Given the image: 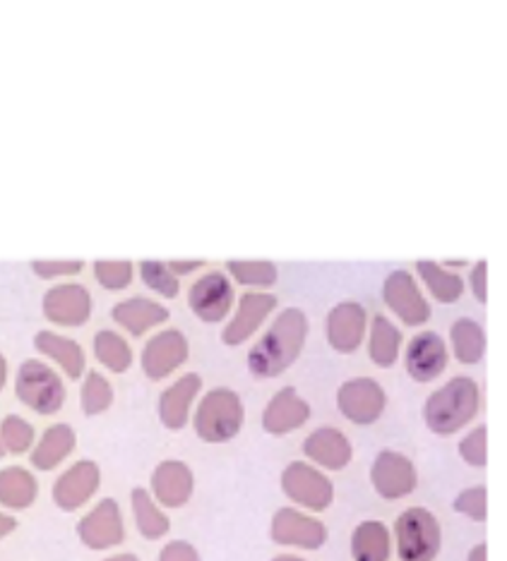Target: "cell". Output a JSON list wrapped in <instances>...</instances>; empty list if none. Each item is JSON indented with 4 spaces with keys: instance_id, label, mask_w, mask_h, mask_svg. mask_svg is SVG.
Masks as SVG:
<instances>
[{
    "instance_id": "17",
    "label": "cell",
    "mask_w": 507,
    "mask_h": 561,
    "mask_svg": "<svg viewBox=\"0 0 507 561\" xmlns=\"http://www.w3.org/2000/svg\"><path fill=\"white\" fill-rule=\"evenodd\" d=\"M151 496L159 506L167 508H181L190 502L195 490V476L190 470L188 463L176 461V458H169V461H161L155 470H151Z\"/></svg>"
},
{
    "instance_id": "27",
    "label": "cell",
    "mask_w": 507,
    "mask_h": 561,
    "mask_svg": "<svg viewBox=\"0 0 507 561\" xmlns=\"http://www.w3.org/2000/svg\"><path fill=\"white\" fill-rule=\"evenodd\" d=\"M392 535L385 523L363 520L351 533V559L353 561H390Z\"/></svg>"
},
{
    "instance_id": "32",
    "label": "cell",
    "mask_w": 507,
    "mask_h": 561,
    "mask_svg": "<svg viewBox=\"0 0 507 561\" xmlns=\"http://www.w3.org/2000/svg\"><path fill=\"white\" fill-rule=\"evenodd\" d=\"M94 355L97 360L111 369L113 375L128 373L133 365V348L131 343L125 341L119 331L113 329H101L94 336Z\"/></svg>"
},
{
    "instance_id": "3",
    "label": "cell",
    "mask_w": 507,
    "mask_h": 561,
    "mask_svg": "<svg viewBox=\"0 0 507 561\" xmlns=\"http://www.w3.org/2000/svg\"><path fill=\"white\" fill-rule=\"evenodd\" d=\"M246 420V408L234 389H212L198 403L193 417L195 435L207 444L232 442Z\"/></svg>"
},
{
    "instance_id": "50",
    "label": "cell",
    "mask_w": 507,
    "mask_h": 561,
    "mask_svg": "<svg viewBox=\"0 0 507 561\" xmlns=\"http://www.w3.org/2000/svg\"><path fill=\"white\" fill-rule=\"evenodd\" d=\"M5 456V449H3V444H0V458H3Z\"/></svg>"
},
{
    "instance_id": "46",
    "label": "cell",
    "mask_w": 507,
    "mask_h": 561,
    "mask_svg": "<svg viewBox=\"0 0 507 561\" xmlns=\"http://www.w3.org/2000/svg\"><path fill=\"white\" fill-rule=\"evenodd\" d=\"M5 381H8V360H5V355L0 353V391L5 389Z\"/></svg>"
},
{
    "instance_id": "6",
    "label": "cell",
    "mask_w": 507,
    "mask_h": 561,
    "mask_svg": "<svg viewBox=\"0 0 507 561\" xmlns=\"http://www.w3.org/2000/svg\"><path fill=\"white\" fill-rule=\"evenodd\" d=\"M282 492L291 502L315 514L325 512V508H329L335 502L333 480H329L323 470L303 461H294L284 468Z\"/></svg>"
},
{
    "instance_id": "24",
    "label": "cell",
    "mask_w": 507,
    "mask_h": 561,
    "mask_svg": "<svg viewBox=\"0 0 507 561\" xmlns=\"http://www.w3.org/2000/svg\"><path fill=\"white\" fill-rule=\"evenodd\" d=\"M78 446V435L68 423H56L44 430V435L40 437L32 446L30 454V463L42 470V473H48V470H56L66 458L75 451Z\"/></svg>"
},
{
    "instance_id": "35",
    "label": "cell",
    "mask_w": 507,
    "mask_h": 561,
    "mask_svg": "<svg viewBox=\"0 0 507 561\" xmlns=\"http://www.w3.org/2000/svg\"><path fill=\"white\" fill-rule=\"evenodd\" d=\"M139 266V278H143V284L159 293L161 298H176L181 293V284L179 278L171 274V270L167 266V262H159V260H143L137 264Z\"/></svg>"
},
{
    "instance_id": "2",
    "label": "cell",
    "mask_w": 507,
    "mask_h": 561,
    "mask_svg": "<svg viewBox=\"0 0 507 561\" xmlns=\"http://www.w3.org/2000/svg\"><path fill=\"white\" fill-rule=\"evenodd\" d=\"M481 391L472 377H454L428 397L424 405L426 427L433 435L448 437L464 430L478 413Z\"/></svg>"
},
{
    "instance_id": "9",
    "label": "cell",
    "mask_w": 507,
    "mask_h": 561,
    "mask_svg": "<svg viewBox=\"0 0 507 561\" xmlns=\"http://www.w3.org/2000/svg\"><path fill=\"white\" fill-rule=\"evenodd\" d=\"M101 488V470L90 458L75 461L68 470L56 478L54 488H50V496L60 512H78L84 504L92 502V496Z\"/></svg>"
},
{
    "instance_id": "4",
    "label": "cell",
    "mask_w": 507,
    "mask_h": 561,
    "mask_svg": "<svg viewBox=\"0 0 507 561\" xmlns=\"http://www.w3.org/2000/svg\"><path fill=\"white\" fill-rule=\"evenodd\" d=\"M15 397L36 415H56L66 405L68 391L54 367L30 358L18 367Z\"/></svg>"
},
{
    "instance_id": "26",
    "label": "cell",
    "mask_w": 507,
    "mask_h": 561,
    "mask_svg": "<svg viewBox=\"0 0 507 561\" xmlns=\"http://www.w3.org/2000/svg\"><path fill=\"white\" fill-rule=\"evenodd\" d=\"M40 496V482L34 473L22 466L0 468V506L10 512H24Z\"/></svg>"
},
{
    "instance_id": "29",
    "label": "cell",
    "mask_w": 507,
    "mask_h": 561,
    "mask_svg": "<svg viewBox=\"0 0 507 561\" xmlns=\"http://www.w3.org/2000/svg\"><path fill=\"white\" fill-rule=\"evenodd\" d=\"M450 341H452L454 358H458L462 365H476L484 360L488 341H486L484 327L478 322L469 320V317H462V320L452 324Z\"/></svg>"
},
{
    "instance_id": "36",
    "label": "cell",
    "mask_w": 507,
    "mask_h": 561,
    "mask_svg": "<svg viewBox=\"0 0 507 561\" xmlns=\"http://www.w3.org/2000/svg\"><path fill=\"white\" fill-rule=\"evenodd\" d=\"M229 274L238 280L240 286H258V288H270L277 284L279 272L272 262H246V260H232Z\"/></svg>"
},
{
    "instance_id": "15",
    "label": "cell",
    "mask_w": 507,
    "mask_h": 561,
    "mask_svg": "<svg viewBox=\"0 0 507 561\" xmlns=\"http://www.w3.org/2000/svg\"><path fill=\"white\" fill-rule=\"evenodd\" d=\"M42 310L48 322L60 327H82L92 317V293L82 284L50 286L44 293Z\"/></svg>"
},
{
    "instance_id": "12",
    "label": "cell",
    "mask_w": 507,
    "mask_h": 561,
    "mask_svg": "<svg viewBox=\"0 0 507 561\" xmlns=\"http://www.w3.org/2000/svg\"><path fill=\"white\" fill-rule=\"evenodd\" d=\"M188 353L190 346L183 331L164 329L145 343L143 355H139V365H143V373L151 381H161L188 360Z\"/></svg>"
},
{
    "instance_id": "14",
    "label": "cell",
    "mask_w": 507,
    "mask_h": 561,
    "mask_svg": "<svg viewBox=\"0 0 507 561\" xmlns=\"http://www.w3.org/2000/svg\"><path fill=\"white\" fill-rule=\"evenodd\" d=\"M383 300L387 308L399 317L402 324L421 327L430 320V305L409 272L397 270L385 278Z\"/></svg>"
},
{
    "instance_id": "19",
    "label": "cell",
    "mask_w": 507,
    "mask_h": 561,
    "mask_svg": "<svg viewBox=\"0 0 507 561\" xmlns=\"http://www.w3.org/2000/svg\"><path fill=\"white\" fill-rule=\"evenodd\" d=\"M369 317H365L363 305L347 300L335 305L327 314V343L337 353H357L365 336Z\"/></svg>"
},
{
    "instance_id": "41",
    "label": "cell",
    "mask_w": 507,
    "mask_h": 561,
    "mask_svg": "<svg viewBox=\"0 0 507 561\" xmlns=\"http://www.w3.org/2000/svg\"><path fill=\"white\" fill-rule=\"evenodd\" d=\"M159 561H202L200 552L185 540H171L161 547Z\"/></svg>"
},
{
    "instance_id": "45",
    "label": "cell",
    "mask_w": 507,
    "mask_h": 561,
    "mask_svg": "<svg viewBox=\"0 0 507 561\" xmlns=\"http://www.w3.org/2000/svg\"><path fill=\"white\" fill-rule=\"evenodd\" d=\"M466 561H488V545L486 542H478L472 547V552H469Z\"/></svg>"
},
{
    "instance_id": "49",
    "label": "cell",
    "mask_w": 507,
    "mask_h": 561,
    "mask_svg": "<svg viewBox=\"0 0 507 561\" xmlns=\"http://www.w3.org/2000/svg\"><path fill=\"white\" fill-rule=\"evenodd\" d=\"M446 266H458V270H462V266H466V262H448Z\"/></svg>"
},
{
    "instance_id": "43",
    "label": "cell",
    "mask_w": 507,
    "mask_h": 561,
    "mask_svg": "<svg viewBox=\"0 0 507 561\" xmlns=\"http://www.w3.org/2000/svg\"><path fill=\"white\" fill-rule=\"evenodd\" d=\"M167 266L171 270V274L179 278V276L198 272L200 266H205V260H171V262H167Z\"/></svg>"
},
{
    "instance_id": "13",
    "label": "cell",
    "mask_w": 507,
    "mask_h": 561,
    "mask_svg": "<svg viewBox=\"0 0 507 561\" xmlns=\"http://www.w3.org/2000/svg\"><path fill=\"white\" fill-rule=\"evenodd\" d=\"M270 535L277 545L282 547H298V550L315 552L327 542V528L325 523L306 516L298 508H279L272 516Z\"/></svg>"
},
{
    "instance_id": "7",
    "label": "cell",
    "mask_w": 507,
    "mask_h": 561,
    "mask_svg": "<svg viewBox=\"0 0 507 561\" xmlns=\"http://www.w3.org/2000/svg\"><path fill=\"white\" fill-rule=\"evenodd\" d=\"M385 389L371 377L349 379L337 391V408L353 425H375L385 413Z\"/></svg>"
},
{
    "instance_id": "21",
    "label": "cell",
    "mask_w": 507,
    "mask_h": 561,
    "mask_svg": "<svg viewBox=\"0 0 507 561\" xmlns=\"http://www.w3.org/2000/svg\"><path fill=\"white\" fill-rule=\"evenodd\" d=\"M200 389H202V377L195 373L183 375L181 379H176L169 389H164L157 405L161 425L173 432L183 430L188 425L190 408H193Z\"/></svg>"
},
{
    "instance_id": "28",
    "label": "cell",
    "mask_w": 507,
    "mask_h": 561,
    "mask_svg": "<svg viewBox=\"0 0 507 561\" xmlns=\"http://www.w3.org/2000/svg\"><path fill=\"white\" fill-rule=\"evenodd\" d=\"M131 508L135 518V528L145 540H161L171 530V520L164 508L155 502V496L145 488H135L131 492Z\"/></svg>"
},
{
    "instance_id": "8",
    "label": "cell",
    "mask_w": 507,
    "mask_h": 561,
    "mask_svg": "<svg viewBox=\"0 0 507 561\" xmlns=\"http://www.w3.org/2000/svg\"><path fill=\"white\" fill-rule=\"evenodd\" d=\"M78 538L94 552H106L125 542V520L116 500H101L78 523Z\"/></svg>"
},
{
    "instance_id": "20",
    "label": "cell",
    "mask_w": 507,
    "mask_h": 561,
    "mask_svg": "<svg viewBox=\"0 0 507 561\" xmlns=\"http://www.w3.org/2000/svg\"><path fill=\"white\" fill-rule=\"evenodd\" d=\"M274 308L277 298L272 293H244L238 300L234 320L222 331V341L226 346H240V343H246L274 312Z\"/></svg>"
},
{
    "instance_id": "22",
    "label": "cell",
    "mask_w": 507,
    "mask_h": 561,
    "mask_svg": "<svg viewBox=\"0 0 507 561\" xmlns=\"http://www.w3.org/2000/svg\"><path fill=\"white\" fill-rule=\"evenodd\" d=\"M303 454L325 470H345L353 458V446L337 427H320L303 442Z\"/></svg>"
},
{
    "instance_id": "47",
    "label": "cell",
    "mask_w": 507,
    "mask_h": 561,
    "mask_svg": "<svg viewBox=\"0 0 507 561\" xmlns=\"http://www.w3.org/2000/svg\"><path fill=\"white\" fill-rule=\"evenodd\" d=\"M101 561H139V557L133 554V552H123V554H113V557H106Z\"/></svg>"
},
{
    "instance_id": "30",
    "label": "cell",
    "mask_w": 507,
    "mask_h": 561,
    "mask_svg": "<svg viewBox=\"0 0 507 561\" xmlns=\"http://www.w3.org/2000/svg\"><path fill=\"white\" fill-rule=\"evenodd\" d=\"M416 272L421 276L426 288L430 290V296H433L438 302L452 305L462 298L464 280L460 274H454L446 270V266H440L438 262H430V260L416 262Z\"/></svg>"
},
{
    "instance_id": "44",
    "label": "cell",
    "mask_w": 507,
    "mask_h": 561,
    "mask_svg": "<svg viewBox=\"0 0 507 561\" xmlns=\"http://www.w3.org/2000/svg\"><path fill=\"white\" fill-rule=\"evenodd\" d=\"M15 530H18V518L0 512V540H5L8 535H12Z\"/></svg>"
},
{
    "instance_id": "40",
    "label": "cell",
    "mask_w": 507,
    "mask_h": 561,
    "mask_svg": "<svg viewBox=\"0 0 507 561\" xmlns=\"http://www.w3.org/2000/svg\"><path fill=\"white\" fill-rule=\"evenodd\" d=\"M84 270L82 260H34L32 272L40 278H58V276H75Z\"/></svg>"
},
{
    "instance_id": "11",
    "label": "cell",
    "mask_w": 507,
    "mask_h": 561,
    "mask_svg": "<svg viewBox=\"0 0 507 561\" xmlns=\"http://www.w3.org/2000/svg\"><path fill=\"white\" fill-rule=\"evenodd\" d=\"M188 305L198 320L217 324L226 320L234 308V286L224 272H210L200 276L188 290Z\"/></svg>"
},
{
    "instance_id": "1",
    "label": "cell",
    "mask_w": 507,
    "mask_h": 561,
    "mask_svg": "<svg viewBox=\"0 0 507 561\" xmlns=\"http://www.w3.org/2000/svg\"><path fill=\"white\" fill-rule=\"evenodd\" d=\"M308 339V317L298 308H286L279 312L272 327L268 329L248 355V369L252 377L272 379L298 360V355Z\"/></svg>"
},
{
    "instance_id": "31",
    "label": "cell",
    "mask_w": 507,
    "mask_h": 561,
    "mask_svg": "<svg viewBox=\"0 0 507 561\" xmlns=\"http://www.w3.org/2000/svg\"><path fill=\"white\" fill-rule=\"evenodd\" d=\"M399 351H402V331L392 324L387 317L378 314L371 324V341H369L371 360L378 367L390 369L397 363Z\"/></svg>"
},
{
    "instance_id": "48",
    "label": "cell",
    "mask_w": 507,
    "mask_h": 561,
    "mask_svg": "<svg viewBox=\"0 0 507 561\" xmlns=\"http://www.w3.org/2000/svg\"><path fill=\"white\" fill-rule=\"evenodd\" d=\"M272 561H306V559H301V557H291V554H282V557H274Z\"/></svg>"
},
{
    "instance_id": "25",
    "label": "cell",
    "mask_w": 507,
    "mask_h": 561,
    "mask_svg": "<svg viewBox=\"0 0 507 561\" xmlns=\"http://www.w3.org/2000/svg\"><path fill=\"white\" fill-rule=\"evenodd\" d=\"M34 348L42 355H46V358L58 363L63 373H66L70 379H80L84 375L87 355L75 339L56 334V331L50 329H42L40 334L34 336Z\"/></svg>"
},
{
    "instance_id": "5",
    "label": "cell",
    "mask_w": 507,
    "mask_h": 561,
    "mask_svg": "<svg viewBox=\"0 0 507 561\" xmlns=\"http://www.w3.org/2000/svg\"><path fill=\"white\" fill-rule=\"evenodd\" d=\"M395 540L402 561H436L442 550L440 520L424 506H409L395 520Z\"/></svg>"
},
{
    "instance_id": "37",
    "label": "cell",
    "mask_w": 507,
    "mask_h": 561,
    "mask_svg": "<svg viewBox=\"0 0 507 561\" xmlns=\"http://www.w3.org/2000/svg\"><path fill=\"white\" fill-rule=\"evenodd\" d=\"M94 276L106 290H123L133 284L135 266L131 260H97Z\"/></svg>"
},
{
    "instance_id": "38",
    "label": "cell",
    "mask_w": 507,
    "mask_h": 561,
    "mask_svg": "<svg viewBox=\"0 0 507 561\" xmlns=\"http://www.w3.org/2000/svg\"><path fill=\"white\" fill-rule=\"evenodd\" d=\"M454 512L466 516L474 523H486L488 518V490L484 484H476V488H466L458 494L454 500Z\"/></svg>"
},
{
    "instance_id": "18",
    "label": "cell",
    "mask_w": 507,
    "mask_h": 561,
    "mask_svg": "<svg viewBox=\"0 0 507 561\" xmlns=\"http://www.w3.org/2000/svg\"><path fill=\"white\" fill-rule=\"evenodd\" d=\"M311 420V403L294 387L279 389L262 411V430L268 435L282 437L296 432Z\"/></svg>"
},
{
    "instance_id": "42",
    "label": "cell",
    "mask_w": 507,
    "mask_h": 561,
    "mask_svg": "<svg viewBox=\"0 0 507 561\" xmlns=\"http://www.w3.org/2000/svg\"><path fill=\"white\" fill-rule=\"evenodd\" d=\"M469 286H472V293L478 302L488 300V262L486 260H481L472 266V274H469Z\"/></svg>"
},
{
    "instance_id": "39",
    "label": "cell",
    "mask_w": 507,
    "mask_h": 561,
    "mask_svg": "<svg viewBox=\"0 0 507 561\" xmlns=\"http://www.w3.org/2000/svg\"><path fill=\"white\" fill-rule=\"evenodd\" d=\"M460 456L472 468H484L488 463V427L478 425L460 442Z\"/></svg>"
},
{
    "instance_id": "23",
    "label": "cell",
    "mask_w": 507,
    "mask_h": 561,
    "mask_svg": "<svg viewBox=\"0 0 507 561\" xmlns=\"http://www.w3.org/2000/svg\"><path fill=\"white\" fill-rule=\"evenodd\" d=\"M113 322L123 327L133 336H143L149 329H155L169 320V310L157 300L145 296H133L113 305Z\"/></svg>"
},
{
    "instance_id": "34",
    "label": "cell",
    "mask_w": 507,
    "mask_h": 561,
    "mask_svg": "<svg viewBox=\"0 0 507 561\" xmlns=\"http://www.w3.org/2000/svg\"><path fill=\"white\" fill-rule=\"evenodd\" d=\"M80 403H82L84 415H101L113 405L111 381L101 373H97V369H90V373L84 375L82 391H80Z\"/></svg>"
},
{
    "instance_id": "16",
    "label": "cell",
    "mask_w": 507,
    "mask_h": 561,
    "mask_svg": "<svg viewBox=\"0 0 507 561\" xmlns=\"http://www.w3.org/2000/svg\"><path fill=\"white\" fill-rule=\"evenodd\" d=\"M404 367L407 375L418 381V385H428L436 381L448 369V346L436 331H421L416 334L407 351H404Z\"/></svg>"
},
{
    "instance_id": "10",
    "label": "cell",
    "mask_w": 507,
    "mask_h": 561,
    "mask_svg": "<svg viewBox=\"0 0 507 561\" xmlns=\"http://www.w3.org/2000/svg\"><path fill=\"white\" fill-rule=\"evenodd\" d=\"M371 482L383 500L397 502L418 488V473L409 456L385 449L375 456L371 466Z\"/></svg>"
},
{
    "instance_id": "33",
    "label": "cell",
    "mask_w": 507,
    "mask_h": 561,
    "mask_svg": "<svg viewBox=\"0 0 507 561\" xmlns=\"http://www.w3.org/2000/svg\"><path fill=\"white\" fill-rule=\"evenodd\" d=\"M0 444H3L5 454H27L32 451V446L36 444V432L30 420H24L22 415L10 413L3 420H0Z\"/></svg>"
}]
</instances>
